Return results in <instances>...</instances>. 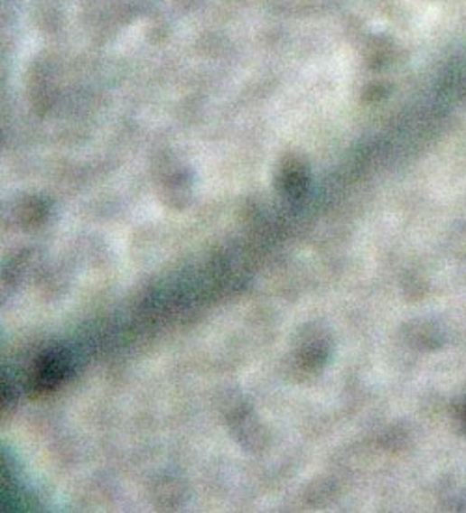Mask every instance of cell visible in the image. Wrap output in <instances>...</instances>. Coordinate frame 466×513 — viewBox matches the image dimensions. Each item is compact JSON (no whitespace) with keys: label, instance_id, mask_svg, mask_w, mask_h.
Masks as SVG:
<instances>
[{"label":"cell","instance_id":"obj_2","mask_svg":"<svg viewBox=\"0 0 466 513\" xmlns=\"http://www.w3.org/2000/svg\"><path fill=\"white\" fill-rule=\"evenodd\" d=\"M455 416H457V422L461 425V430L466 432V397H462V400L457 404Z\"/></svg>","mask_w":466,"mask_h":513},{"label":"cell","instance_id":"obj_1","mask_svg":"<svg viewBox=\"0 0 466 513\" xmlns=\"http://www.w3.org/2000/svg\"><path fill=\"white\" fill-rule=\"evenodd\" d=\"M68 376V359L61 351H51L42 357L38 366V381L45 388L61 385Z\"/></svg>","mask_w":466,"mask_h":513}]
</instances>
